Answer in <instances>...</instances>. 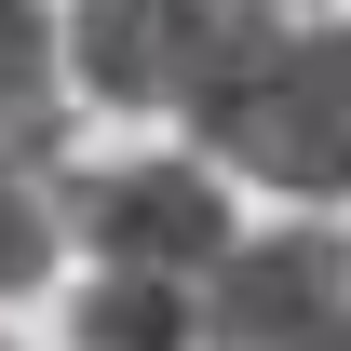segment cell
<instances>
[{
	"label": "cell",
	"mask_w": 351,
	"mask_h": 351,
	"mask_svg": "<svg viewBox=\"0 0 351 351\" xmlns=\"http://www.w3.org/2000/svg\"><path fill=\"white\" fill-rule=\"evenodd\" d=\"M217 162L270 176V189H351V27H284L257 95L230 108Z\"/></svg>",
	"instance_id": "obj_1"
},
{
	"label": "cell",
	"mask_w": 351,
	"mask_h": 351,
	"mask_svg": "<svg viewBox=\"0 0 351 351\" xmlns=\"http://www.w3.org/2000/svg\"><path fill=\"white\" fill-rule=\"evenodd\" d=\"M68 217H82V243L108 270H217L230 257V203L203 162H95L82 189H68Z\"/></svg>",
	"instance_id": "obj_2"
},
{
	"label": "cell",
	"mask_w": 351,
	"mask_h": 351,
	"mask_svg": "<svg viewBox=\"0 0 351 351\" xmlns=\"http://www.w3.org/2000/svg\"><path fill=\"white\" fill-rule=\"evenodd\" d=\"M338 243L311 230H270V243H230L217 257V298H203V351H298L324 311H338Z\"/></svg>",
	"instance_id": "obj_3"
},
{
	"label": "cell",
	"mask_w": 351,
	"mask_h": 351,
	"mask_svg": "<svg viewBox=\"0 0 351 351\" xmlns=\"http://www.w3.org/2000/svg\"><path fill=\"white\" fill-rule=\"evenodd\" d=\"M176 54H189V0H82L68 14V95H95V108H176Z\"/></svg>",
	"instance_id": "obj_4"
},
{
	"label": "cell",
	"mask_w": 351,
	"mask_h": 351,
	"mask_svg": "<svg viewBox=\"0 0 351 351\" xmlns=\"http://www.w3.org/2000/svg\"><path fill=\"white\" fill-rule=\"evenodd\" d=\"M284 54V0H189V54H176V122L217 149L230 108L257 95V68Z\"/></svg>",
	"instance_id": "obj_5"
},
{
	"label": "cell",
	"mask_w": 351,
	"mask_h": 351,
	"mask_svg": "<svg viewBox=\"0 0 351 351\" xmlns=\"http://www.w3.org/2000/svg\"><path fill=\"white\" fill-rule=\"evenodd\" d=\"M68 149V41L41 0H0V162H54Z\"/></svg>",
	"instance_id": "obj_6"
},
{
	"label": "cell",
	"mask_w": 351,
	"mask_h": 351,
	"mask_svg": "<svg viewBox=\"0 0 351 351\" xmlns=\"http://www.w3.org/2000/svg\"><path fill=\"white\" fill-rule=\"evenodd\" d=\"M82 351H203V298L176 270H108L82 298Z\"/></svg>",
	"instance_id": "obj_7"
},
{
	"label": "cell",
	"mask_w": 351,
	"mask_h": 351,
	"mask_svg": "<svg viewBox=\"0 0 351 351\" xmlns=\"http://www.w3.org/2000/svg\"><path fill=\"white\" fill-rule=\"evenodd\" d=\"M41 270H54V189L27 162H0V298L41 284Z\"/></svg>",
	"instance_id": "obj_8"
},
{
	"label": "cell",
	"mask_w": 351,
	"mask_h": 351,
	"mask_svg": "<svg viewBox=\"0 0 351 351\" xmlns=\"http://www.w3.org/2000/svg\"><path fill=\"white\" fill-rule=\"evenodd\" d=\"M298 351H351V298H338V311H324V324H311V338H298Z\"/></svg>",
	"instance_id": "obj_9"
}]
</instances>
